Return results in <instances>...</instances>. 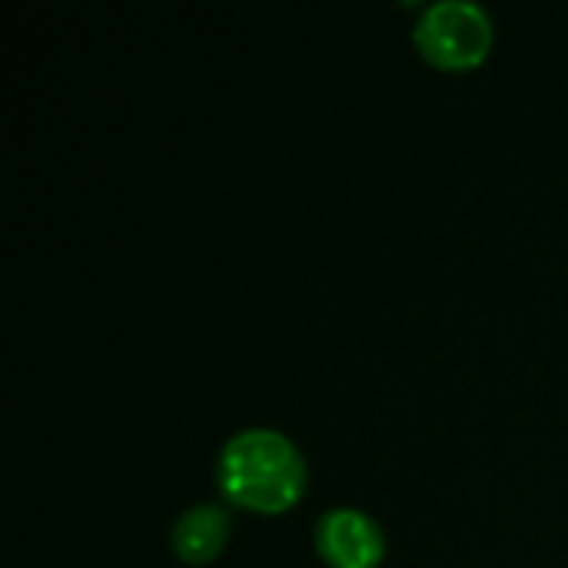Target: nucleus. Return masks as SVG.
Wrapping results in <instances>:
<instances>
[{
  "mask_svg": "<svg viewBox=\"0 0 568 568\" xmlns=\"http://www.w3.org/2000/svg\"><path fill=\"white\" fill-rule=\"evenodd\" d=\"M216 486L230 506L260 516H280L303 499L306 463L296 443L283 433L246 429L223 446Z\"/></svg>",
  "mask_w": 568,
  "mask_h": 568,
  "instance_id": "1",
  "label": "nucleus"
},
{
  "mask_svg": "<svg viewBox=\"0 0 568 568\" xmlns=\"http://www.w3.org/2000/svg\"><path fill=\"white\" fill-rule=\"evenodd\" d=\"M419 53L439 70H473L493 50V20L479 3L443 0L426 7L416 23Z\"/></svg>",
  "mask_w": 568,
  "mask_h": 568,
  "instance_id": "2",
  "label": "nucleus"
},
{
  "mask_svg": "<svg viewBox=\"0 0 568 568\" xmlns=\"http://www.w3.org/2000/svg\"><path fill=\"white\" fill-rule=\"evenodd\" d=\"M316 552L329 568H379L386 539L379 523L359 509H329L316 523Z\"/></svg>",
  "mask_w": 568,
  "mask_h": 568,
  "instance_id": "3",
  "label": "nucleus"
},
{
  "mask_svg": "<svg viewBox=\"0 0 568 568\" xmlns=\"http://www.w3.org/2000/svg\"><path fill=\"white\" fill-rule=\"evenodd\" d=\"M230 539V513L213 503L186 509L173 526V552L186 566H210Z\"/></svg>",
  "mask_w": 568,
  "mask_h": 568,
  "instance_id": "4",
  "label": "nucleus"
}]
</instances>
